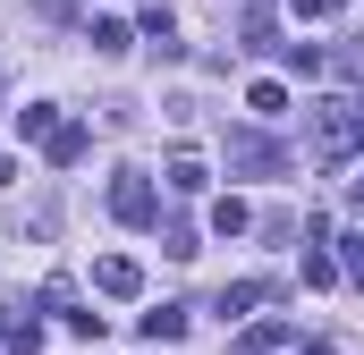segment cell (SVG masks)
I'll use <instances>...</instances> for the list:
<instances>
[{
    "label": "cell",
    "instance_id": "ac0fdd59",
    "mask_svg": "<svg viewBox=\"0 0 364 355\" xmlns=\"http://www.w3.org/2000/svg\"><path fill=\"white\" fill-rule=\"evenodd\" d=\"M288 9H296V17H331L339 0H288Z\"/></svg>",
    "mask_w": 364,
    "mask_h": 355
},
{
    "label": "cell",
    "instance_id": "277c9868",
    "mask_svg": "<svg viewBox=\"0 0 364 355\" xmlns=\"http://www.w3.org/2000/svg\"><path fill=\"white\" fill-rule=\"evenodd\" d=\"M93 288H102V296H144V271L127 263V254H102V263H93Z\"/></svg>",
    "mask_w": 364,
    "mask_h": 355
},
{
    "label": "cell",
    "instance_id": "7a4b0ae2",
    "mask_svg": "<svg viewBox=\"0 0 364 355\" xmlns=\"http://www.w3.org/2000/svg\"><path fill=\"white\" fill-rule=\"evenodd\" d=\"M110 212H119L127 229H153V220H161V195H153V178H144V170H127L119 186H110Z\"/></svg>",
    "mask_w": 364,
    "mask_h": 355
},
{
    "label": "cell",
    "instance_id": "7c38bea8",
    "mask_svg": "<svg viewBox=\"0 0 364 355\" xmlns=\"http://www.w3.org/2000/svg\"><path fill=\"white\" fill-rule=\"evenodd\" d=\"M339 279H348V271L331 263V254H305V288H339Z\"/></svg>",
    "mask_w": 364,
    "mask_h": 355
},
{
    "label": "cell",
    "instance_id": "6da1fadb",
    "mask_svg": "<svg viewBox=\"0 0 364 355\" xmlns=\"http://www.w3.org/2000/svg\"><path fill=\"white\" fill-rule=\"evenodd\" d=\"M305 144H314V161H348V153L364 144V110L339 102V93L314 102V110H305Z\"/></svg>",
    "mask_w": 364,
    "mask_h": 355
},
{
    "label": "cell",
    "instance_id": "8992f818",
    "mask_svg": "<svg viewBox=\"0 0 364 355\" xmlns=\"http://www.w3.org/2000/svg\"><path fill=\"white\" fill-rule=\"evenodd\" d=\"M212 237H246V203H237V195L212 203Z\"/></svg>",
    "mask_w": 364,
    "mask_h": 355
},
{
    "label": "cell",
    "instance_id": "3957f363",
    "mask_svg": "<svg viewBox=\"0 0 364 355\" xmlns=\"http://www.w3.org/2000/svg\"><path fill=\"white\" fill-rule=\"evenodd\" d=\"M229 170H246V178H272V170H288V153H279L272 136H255V127H229Z\"/></svg>",
    "mask_w": 364,
    "mask_h": 355
},
{
    "label": "cell",
    "instance_id": "8fae6325",
    "mask_svg": "<svg viewBox=\"0 0 364 355\" xmlns=\"http://www.w3.org/2000/svg\"><path fill=\"white\" fill-rule=\"evenodd\" d=\"M246 102H255V119H279V110H288V85H272V77H263Z\"/></svg>",
    "mask_w": 364,
    "mask_h": 355
},
{
    "label": "cell",
    "instance_id": "30bf717a",
    "mask_svg": "<svg viewBox=\"0 0 364 355\" xmlns=\"http://www.w3.org/2000/svg\"><path fill=\"white\" fill-rule=\"evenodd\" d=\"M51 110H60V102H26V110H17V136H51V127H60Z\"/></svg>",
    "mask_w": 364,
    "mask_h": 355
},
{
    "label": "cell",
    "instance_id": "e0dca14e",
    "mask_svg": "<svg viewBox=\"0 0 364 355\" xmlns=\"http://www.w3.org/2000/svg\"><path fill=\"white\" fill-rule=\"evenodd\" d=\"M339 271H348V279H356V288H364V229H356V237H348V254H339Z\"/></svg>",
    "mask_w": 364,
    "mask_h": 355
},
{
    "label": "cell",
    "instance_id": "52a82bcc",
    "mask_svg": "<svg viewBox=\"0 0 364 355\" xmlns=\"http://www.w3.org/2000/svg\"><path fill=\"white\" fill-rule=\"evenodd\" d=\"M144 339H186V305H161V313H144Z\"/></svg>",
    "mask_w": 364,
    "mask_h": 355
},
{
    "label": "cell",
    "instance_id": "9c48e42d",
    "mask_svg": "<svg viewBox=\"0 0 364 355\" xmlns=\"http://www.w3.org/2000/svg\"><path fill=\"white\" fill-rule=\"evenodd\" d=\"M136 34H144L153 51H170V34H178V26H170V9H144V17H136Z\"/></svg>",
    "mask_w": 364,
    "mask_h": 355
},
{
    "label": "cell",
    "instance_id": "ba28073f",
    "mask_svg": "<svg viewBox=\"0 0 364 355\" xmlns=\"http://www.w3.org/2000/svg\"><path fill=\"white\" fill-rule=\"evenodd\" d=\"M272 347H288V330H279V322H255V330L237 339V355H272Z\"/></svg>",
    "mask_w": 364,
    "mask_h": 355
},
{
    "label": "cell",
    "instance_id": "9a60e30c",
    "mask_svg": "<svg viewBox=\"0 0 364 355\" xmlns=\"http://www.w3.org/2000/svg\"><path fill=\"white\" fill-rule=\"evenodd\" d=\"M246 305H263V279H237V288L220 296V313H246Z\"/></svg>",
    "mask_w": 364,
    "mask_h": 355
},
{
    "label": "cell",
    "instance_id": "5bb4252c",
    "mask_svg": "<svg viewBox=\"0 0 364 355\" xmlns=\"http://www.w3.org/2000/svg\"><path fill=\"white\" fill-rule=\"evenodd\" d=\"M127 43H136V34H127L119 17H102V26H93V51H127Z\"/></svg>",
    "mask_w": 364,
    "mask_h": 355
},
{
    "label": "cell",
    "instance_id": "d6986e66",
    "mask_svg": "<svg viewBox=\"0 0 364 355\" xmlns=\"http://www.w3.org/2000/svg\"><path fill=\"white\" fill-rule=\"evenodd\" d=\"M9 178H17V161H9V153H0V186H9Z\"/></svg>",
    "mask_w": 364,
    "mask_h": 355
},
{
    "label": "cell",
    "instance_id": "5b68a950",
    "mask_svg": "<svg viewBox=\"0 0 364 355\" xmlns=\"http://www.w3.org/2000/svg\"><path fill=\"white\" fill-rule=\"evenodd\" d=\"M43 144H51V161H60V170H77V161H85V127H77V119H60Z\"/></svg>",
    "mask_w": 364,
    "mask_h": 355
},
{
    "label": "cell",
    "instance_id": "4fadbf2b",
    "mask_svg": "<svg viewBox=\"0 0 364 355\" xmlns=\"http://www.w3.org/2000/svg\"><path fill=\"white\" fill-rule=\"evenodd\" d=\"M170 195H203V161H170Z\"/></svg>",
    "mask_w": 364,
    "mask_h": 355
},
{
    "label": "cell",
    "instance_id": "2e32d148",
    "mask_svg": "<svg viewBox=\"0 0 364 355\" xmlns=\"http://www.w3.org/2000/svg\"><path fill=\"white\" fill-rule=\"evenodd\" d=\"M161 254H178V263L195 254V229H186V220H170V229H161Z\"/></svg>",
    "mask_w": 364,
    "mask_h": 355
}]
</instances>
